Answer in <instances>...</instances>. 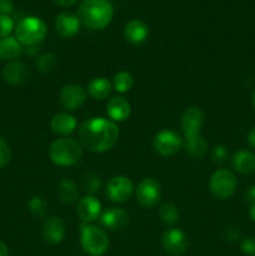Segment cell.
Wrapping results in <instances>:
<instances>
[{"label":"cell","instance_id":"cell-1","mask_svg":"<svg viewBox=\"0 0 255 256\" xmlns=\"http://www.w3.org/2000/svg\"><path fill=\"white\" fill-rule=\"evenodd\" d=\"M119 135L118 125L105 118H92L79 129L80 145L92 152H105L112 149Z\"/></svg>","mask_w":255,"mask_h":256},{"label":"cell","instance_id":"cell-2","mask_svg":"<svg viewBox=\"0 0 255 256\" xmlns=\"http://www.w3.org/2000/svg\"><path fill=\"white\" fill-rule=\"evenodd\" d=\"M114 16V8L109 0H82L78 10L80 22L92 30L104 29Z\"/></svg>","mask_w":255,"mask_h":256},{"label":"cell","instance_id":"cell-3","mask_svg":"<svg viewBox=\"0 0 255 256\" xmlns=\"http://www.w3.org/2000/svg\"><path fill=\"white\" fill-rule=\"evenodd\" d=\"M82 156V146L76 140L60 138L52 142L49 148V158L58 166H72L78 164Z\"/></svg>","mask_w":255,"mask_h":256},{"label":"cell","instance_id":"cell-4","mask_svg":"<svg viewBox=\"0 0 255 256\" xmlns=\"http://www.w3.org/2000/svg\"><path fill=\"white\" fill-rule=\"evenodd\" d=\"M46 32V25L38 16L24 18L18 22L15 28L18 42L25 46H36L45 39Z\"/></svg>","mask_w":255,"mask_h":256},{"label":"cell","instance_id":"cell-5","mask_svg":"<svg viewBox=\"0 0 255 256\" xmlns=\"http://www.w3.org/2000/svg\"><path fill=\"white\" fill-rule=\"evenodd\" d=\"M80 242L84 252L90 256H102L109 248L108 234L96 225L82 224L80 229Z\"/></svg>","mask_w":255,"mask_h":256},{"label":"cell","instance_id":"cell-6","mask_svg":"<svg viewBox=\"0 0 255 256\" xmlns=\"http://www.w3.org/2000/svg\"><path fill=\"white\" fill-rule=\"evenodd\" d=\"M238 180L234 172L228 169H219L212 175L209 182L210 192L218 199H228L236 190Z\"/></svg>","mask_w":255,"mask_h":256},{"label":"cell","instance_id":"cell-7","mask_svg":"<svg viewBox=\"0 0 255 256\" xmlns=\"http://www.w3.org/2000/svg\"><path fill=\"white\" fill-rule=\"evenodd\" d=\"M155 152L162 156H172L178 154L182 146V139L172 130H162L158 132L152 142Z\"/></svg>","mask_w":255,"mask_h":256},{"label":"cell","instance_id":"cell-8","mask_svg":"<svg viewBox=\"0 0 255 256\" xmlns=\"http://www.w3.org/2000/svg\"><path fill=\"white\" fill-rule=\"evenodd\" d=\"M132 190L134 185L132 180L122 175H118L108 182L105 194L112 202H125L130 199Z\"/></svg>","mask_w":255,"mask_h":256},{"label":"cell","instance_id":"cell-9","mask_svg":"<svg viewBox=\"0 0 255 256\" xmlns=\"http://www.w3.org/2000/svg\"><path fill=\"white\" fill-rule=\"evenodd\" d=\"M162 196V189L156 180L145 178L136 188V199L144 208H152L159 202Z\"/></svg>","mask_w":255,"mask_h":256},{"label":"cell","instance_id":"cell-10","mask_svg":"<svg viewBox=\"0 0 255 256\" xmlns=\"http://www.w3.org/2000/svg\"><path fill=\"white\" fill-rule=\"evenodd\" d=\"M162 244L165 252L172 256H182L185 254L189 246L186 234L176 228H172L162 234Z\"/></svg>","mask_w":255,"mask_h":256},{"label":"cell","instance_id":"cell-11","mask_svg":"<svg viewBox=\"0 0 255 256\" xmlns=\"http://www.w3.org/2000/svg\"><path fill=\"white\" fill-rule=\"evenodd\" d=\"M86 100V92L80 85L68 84L62 86L59 94V102L68 112L78 110Z\"/></svg>","mask_w":255,"mask_h":256},{"label":"cell","instance_id":"cell-12","mask_svg":"<svg viewBox=\"0 0 255 256\" xmlns=\"http://www.w3.org/2000/svg\"><path fill=\"white\" fill-rule=\"evenodd\" d=\"M32 76L29 66L22 62H10L2 69V79L10 85H22Z\"/></svg>","mask_w":255,"mask_h":256},{"label":"cell","instance_id":"cell-13","mask_svg":"<svg viewBox=\"0 0 255 256\" xmlns=\"http://www.w3.org/2000/svg\"><path fill=\"white\" fill-rule=\"evenodd\" d=\"M205 122V115L202 109L196 106H192L186 109L182 118V126L184 130L185 138L200 134L202 125Z\"/></svg>","mask_w":255,"mask_h":256},{"label":"cell","instance_id":"cell-14","mask_svg":"<svg viewBox=\"0 0 255 256\" xmlns=\"http://www.w3.org/2000/svg\"><path fill=\"white\" fill-rule=\"evenodd\" d=\"M80 19L72 12H62L55 19V32L59 36L68 39L75 36L80 30Z\"/></svg>","mask_w":255,"mask_h":256},{"label":"cell","instance_id":"cell-15","mask_svg":"<svg viewBox=\"0 0 255 256\" xmlns=\"http://www.w3.org/2000/svg\"><path fill=\"white\" fill-rule=\"evenodd\" d=\"M76 214L85 222H95L102 215V202L94 196L88 195L79 200L76 206Z\"/></svg>","mask_w":255,"mask_h":256},{"label":"cell","instance_id":"cell-16","mask_svg":"<svg viewBox=\"0 0 255 256\" xmlns=\"http://www.w3.org/2000/svg\"><path fill=\"white\" fill-rule=\"evenodd\" d=\"M100 222L102 226L110 230H122L129 222V215L120 208H109L100 215Z\"/></svg>","mask_w":255,"mask_h":256},{"label":"cell","instance_id":"cell-17","mask_svg":"<svg viewBox=\"0 0 255 256\" xmlns=\"http://www.w3.org/2000/svg\"><path fill=\"white\" fill-rule=\"evenodd\" d=\"M124 38L132 45H142L149 38V28L142 20H130L124 28Z\"/></svg>","mask_w":255,"mask_h":256},{"label":"cell","instance_id":"cell-18","mask_svg":"<svg viewBox=\"0 0 255 256\" xmlns=\"http://www.w3.org/2000/svg\"><path fill=\"white\" fill-rule=\"evenodd\" d=\"M65 224L60 218L52 216L44 222L42 226V238L49 244H59L65 238Z\"/></svg>","mask_w":255,"mask_h":256},{"label":"cell","instance_id":"cell-19","mask_svg":"<svg viewBox=\"0 0 255 256\" xmlns=\"http://www.w3.org/2000/svg\"><path fill=\"white\" fill-rule=\"evenodd\" d=\"M132 106L130 102L122 96H114L109 100L106 105V114L112 122H125L129 118Z\"/></svg>","mask_w":255,"mask_h":256},{"label":"cell","instance_id":"cell-20","mask_svg":"<svg viewBox=\"0 0 255 256\" xmlns=\"http://www.w3.org/2000/svg\"><path fill=\"white\" fill-rule=\"evenodd\" d=\"M50 128L55 135L66 136L76 129V119L69 112H58L52 118Z\"/></svg>","mask_w":255,"mask_h":256},{"label":"cell","instance_id":"cell-21","mask_svg":"<svg viewBox=\"0 0 255 256\" xmlns=\"http://www.w3.org/2000/svg\"><path fill=\"white\" fill-rule=\"evenodd\" d=\"M232 168L240 174H252L255 172V152L240 150L232 156Z\"/></svg>","mask_w":255,"mask_h":256},{"label":"cell","instance_id":"cell-22","mask_svg":"<svg viewBox=\"0 0 255 256\" xmlns=\"http://www.w3.org/2000/svg\"><path fill=\"white\" fill-rule=\"evenodd\" d=\"M88 94L96 100H104L110 95L112 89V84L106 78L98 76L94 78L88 84Z\"/></svg>","mask_w":255,"mask_h":256},{"label":"cell","instance_id":"cell-23","mask_svg":"<svg viewBox=\"0 0 255 256\" xmlns=\"http://www.w3.org/2000/svg\"><path fill=\"white\" fill-rule=\"evenodd\" d=\"M56 194L60 202L64 204H72L79 199V190H78L76 184L68 178H64L59 182Z\"/></svg>","mask_w":255,"mask_h":256},{"label":"cell","instance_id":"cell-24","mask_svg":"<svg viewBox=\"0 0 255 256\" xmlns=\"http://www.w3.org/2000/svg\"><path fill=\"white\" fill-rule=\"evenodd\" d=\"M22 52V44L18 42L16 38L6 36L0 39V60L14 62V59H16Z\"/></svg>","mask_w":255,"mask_h":256},{"label":"cell","instance_id":"cell-25","mask_svg":"<svg viewBox=\"0 0 255 256\" xmlns=\"http://www.w3.org/2000/svg\"><path fill=\"white\" fill-rule=\"evenodd\" d=\"M185 140H186V142H185V148H186V152L192 158L204 156L208 149V144L206 142H205L204 138H202V134L192 135V136H186L185 138Z\"/></svg>","mask_w":255,"mask_h":256},{"label":"cell","instance_id":"cell-26","mask_svg":"<svg viewBox=\"0 0 255 256\" xmlns=\"http://www.w3.org/2000/svg\"><path fill=\"white\" fill-rule=\"evenodd\" d=\"M134 85V79H132V75L128 72H119L114 75V79H112V86L120 94H125V92H130V89Z\"/></svg>","mask_w":255,"mask_h":256},{"label":"cell","instance_id":"cell-27","mask_svg":"<svg viewBox=\"0 0 255 256\" xmlns=\"http://www.w3.org/2000/svg\"><path fill=\"white\" fill-rule=\"evenodd\" d=\"M35 66H36L38 72H42V74H50L56 69L58 59L54 54H50V52L42 54L38 56Z\"/></svg>","mask_w":255,"mask_h":256},{"label":"cell","instance_id":"cell-28","mask_svg":"<svg viewBox=\"0 0 255 256\" xmlns=\"http://www.w3.org/2000/svg\"><path fill=\"white\" fill-rule=\"evenodd\" d=\"M180 212L176 205L172 204V202H165L162 206L160 208V218L165 224H175L179 220Z\"/></svg>","mask_w":255,"mask_h":256},{"label":"cell","instance_id":"cell-29","mask_svg":"<svg viewBox=\"0 0 255 256\" xmlns=\"http://www.w3.org/2000/svg\"><path fill=\"white\" fill-rule=\"evenodd\" d=\"M102 179L94 172H86L82 178V189L90 195H94L102 189Z\"/></svg>","mask_w":255,"mask_h":256},{"label":"cell","instance_id":"cell-30","mask_svg":"<svg viewBox=\"0 0 255 256\" xmlns=\"http://www.w3.org/2000/svg\"><path fill=\"white\" fill-rule=\"evenodd\" d=\"M28 208H29L30 212L38 218H44L48 214V202H45L44 198L35 195L28 202Z\"/></svg>","mask_w":255,"mask_h":256},{"label":"cell","instance_id":"cell-31","mask_svg":"<svg viewBox=\"0 0 255 256\" xmlns=\"http://www.w3.org/2000/svg\"><path fill=\"white\" fill-rule=\"evenodd\" d=\"M14 29V20L10 15H0V39L9 36Z\"/></svg>","mask_w":255,"mask_h":256},{"label":"cell","instance_id":"cell-32","mask_svg":"<svg viewBox=\"0 0 255 256\" xmlns=\"http://www.w3.org/2000/svg\"><path fill=\"white\" fill-rule=\"evenodd\" d=\"M10 158H12V152H10L9 145L0 135V169L9 164Z\"/></svg>","mask_w":255,"mask_h":256},{"label":"cell","instance_id":"cell-33","mask_svg":"<svg viewBox=\"0 0 255 256\" xmlns=\"http://www.w3.org/2000/svg\"><path fill=\"white\" fill-rule=\"evenodd\" d=\"M228 158V150L224 145H216L212 152V162L216 164H222Z\"/></svg>","mask_w":255,"mask_h":256},{"label":"cell","instance_id":"cell-34","mask_svg":"<svg viewBox=\"0 0 255 256\" xmlns=\"http://www.w3.org/2000/svg\"><path fill=\"white\" fill-rule=\"evenodd\" d=\"M240 249L246 256H255V236L245 238L242 242Z\"/></svg>","mask_w":255,"mask_h":256},{"label":"cell","instance_id":"cell-35","mask_svg":"<svg viewBox=\"0 0 255 256\" xmlns=\"http://www.w3.org/2000/svg\"><path fill=\"white\" fill-rule=\"evenodd\" d=\"M14 10L12 0H0V15H10Z\"/></svg>","mask_w":255,"mask_h":256},{"label":"cell","instance_id":"cell-36","mask_svg":"<svg viewBox=\"0 0 255 256\" xmlns=\"http://www.w3.org/2000/svg\"><path fill=\"white\" fill-rule=\"evenodd\" d=\"M245 200H246L250 205L255 204V185H252V186H250L249 189L246 190V192H245Z\"/></svg>","mask_w":255,"mask_h":256},{"label":"cell","instance_id":"cell-37","mask_svg":"<svg viewBox=\"0 0 255 256\" xmlns=\"http://www.w3.org/2000/svg\"><path fill=\"white\" fill-rule=\"evenodd\" d=\"M56 5H60V6H72V5L76 4L79 0H52Z\"/></svg>","mask_w":255,"mask_h":256},{"label":"cell","instance_id":"cell-38","mask_svg":"<svg viewBox=\"0 0 255 256\" xmlns=\"http://www.w3.org/2000/svg\"><path fill=\"white\" fill-rule=\"evenodd\" d=\"M226 234H228V239H229L230 242H236V240L239 239V236H240L239 232H236V230H235V229L228 230Z\"/></svg>","mask_w":255,"mask_h":256},{"label":"cell","instance_id":"cell-39","mask_svg":"<svg viewBox=\"0 0 255 256\" xmlns=\"http://www.w3.org/2000/svg\"><path fill=\"white\" fill-rule=\"evenodd\" d=\"M248 142H249L250 146L255 148V126L252 128L249 132V134H248Z\"/></svg>","mask_w":255,"mask_h":256},{"label":"cell","instance_id":"cell-40","mask_svg":"<svg viewBox=\"0 0 255 256\" xmlns=\"http://www.w3.org/2000/svg\"><path fill=\"white\" fill-rule=\"evenodd\" d=\"M0 256H9V250H8V246L2 242H0Z\"/></svg>","mask_w":255,"mask_h":256},{"label":"cell","instance_id":"cell-41","mask_svg":"<svg viewBox=\"0 0 255 256\" xmlns=\"http://www.w3.org/2000/svg\"><path fill=\"white\" fill-rule=\"evenodd\" d=\"M249 215L250 218H252V222H255V204L250 205V209H249Z\"/></svg>","mask_w":255,"mask_h":256},{"label":"cell","instance_id":"cell-42","mask_svg":"<svg viewBox=\"0 0 255 256\" xmlns=\"http://www.w3.org/2000/svg\"><path fill=\"white\" fill-rule=\"evenodd\" d=\"M252 106L255 108V92H254V94H252Z\"/></svg>","mask_w":255,"mask_h":256}]
</instances>
